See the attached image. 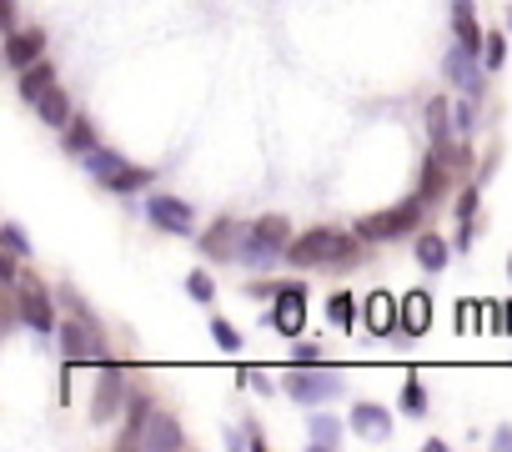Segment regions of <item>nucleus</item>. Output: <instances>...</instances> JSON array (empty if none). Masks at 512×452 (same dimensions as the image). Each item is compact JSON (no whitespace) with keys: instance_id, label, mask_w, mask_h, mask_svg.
<instances>
[{"instance_id":"obj_1","label":"nucleus","mask_w":512,"mask_h":452,"mask_svg":"<svg viewBox=\"0 0 512 452\" xmlns=\"http://www.w3.org/2000/svg\"><path fill=\"white\" fill-rule=\"evenodd\" d=\"M362 237L352 232H337V226H312V232H302V237H292V247H287V262L292 267H332V272H347V267H357V257H362Z\"/></svg>"},{"instance_id":"obj_2","label":"nucleus","mask_w":512,"mask_h":452,"mask_svg":"<svg viewBox=\"0 0 512 452\" xmlns=\"http://www.w3.org/2000/svg\"><path fill=\"white\" fill-rule=\"evenodd\" d=\"M292 247V221L287 216H262L246 226V242H241V267H277Z\"/></svg>"},{"instance_id":"obj_3","label":"nucleus","mask_w":512,"mask_h":452,"mask_svg":"<svg viewBox=\"0 0 512 452\" xmlns=\"http://www.w3.org/2000/svg\"><path fill=\"white\" fill-rule=\"evenodd\" d=\"M282 387H287V397L292 402H302V407H322V402H337L342 392H347V382H342V372L337 367H287L282 372Z\"/></svg>"},{"instance_id":"obj_4","label":"nucleus","mask_w":512,"mask_h":452,"mask_svg":"<svg viewBox=\"0 0 512 452\" xmlns=\"http://www.w3.org/2000/svg\"><path fill=\"white\" fill-rule=\"evenodd\" d=\"M422 216H427V201H422V196H407V201H397V206H387V211L362 216V221H357V237H362V242H392V237L417 232Z\"/></svg>"},{"instance_id":"obj_5","label":"nucleus","mask_w":512,"mask_h":452,"mask_svg":"<svg viewBox=\"0 0 512 452\" xmlns=\"http://www.w3.org/2000/svg\"><path fill=\"white\" fill-rule=\"evenodd\" d=\"M56 342H61L66 367H76V362H106V342H101V327L91 317H71L66 327H56Z\"/></svg>"},{"instance_id":"obj_6","label":"nucleus","mask_w":512,"mask_h":452,"mask_svg":"<svg viewBox=\"0 0 512 452\" xmlns=\"http://www.w3.org/2000/svg\"><path fill=\"white\" fill-rule=\"evenodd\" d=\"M16 317H21L31 332H41V337H51V332H56V307H51V292H46L36 277H21V282H16Z\"/></svg>"},{"instance_id":"obj_7","label":"nucleus","mask_w":512,"mask_h":452,"mask_svg":"<svg viewBox=\"0 0 512 452\" xmlns=\"http://www.w3.org/2000/svg\"><path fill=\"white\" fill-rule=\"evenodd\" d=\"M131 402V387H126V372L116 362H101V382H96V397H91V422H116L121 407Z\"/></svg>"},{"instance_id":"obj_8","label":"nucleus","mask_w":512,"mask_h":452,"mask_svg":"<svg viewBox=\"0 0 512 452\" xmlns=\"http://www.w3.org/2000/svg\"><path fill=\"white\" fill-rule=\"evenodd\" d=\"M146 216H151L156 232H166V237H191V232H196L191 201H181V196H171V191H156V196L146 201Z\"/></svg>"},{"instance_id":"obj_9","label":"nucleus","mask_w":512,"mask_h":452,"mask_svg":"<svg viewBox=\"0 0 512 452\" xmlns=\"http://www.w3.org/2000/svg\"><path fill=\"white\" fill-rule=\"evenodd\" d=\"M482 61V51H472V46H447V56H442V71H447V81L462 91V96H482V71L487 66H477Z\"/></svg>"},{"instance_id":"obj_10","label":"nucleus","mask_w":512,"mask_h":452,"mask_svg":"<svg viewBox=\"0 0 512 452\" xmlns=\"http://www.w3.org/2000/svg\"><path fill=\"white\" fill-rule=\"evenodd\" d=\"M267 327H277L287 337H302V327H307V287L302 282H282L277 307L267 312Z\"/></svg>"},{"instance_id":"obj_11","label":"nucleus","mask_w":512,"mask_h":452,"mask_svg":"<svg viewBox=\"0 0 512 452\" xmlns=\"http://www.w3.org/2000/svg\"><path fill=\"white\" fill-rule=\"evenodd\" d=\"M241 242H246V226L231 221V216H221L216 226H206V232H201V252H206L211 262H231V257H241Z\"/></svg>"},{"instance_id":"obj_12","label":"nucleus","mask_w":512,"mask_h":452,"mask_svg":"<svg viewBox=\"0 0 512 452\" xmlns=\"http://www.w3.org/2000/svg\"><path fill=\"white\" fill-rule=\"evenodd\" d=\"M362 327H367L372 337L402 332V302H397L392 292H372V297L362 302Z\"/></svg>"},{"instance_id":"obj_13","label":"nucleus","mask_w":512,"mask_h":452,"mask_svg":"<svg viewBox=\"0 0 512 452\" xmlns=\"http://www.w3.org/2000/svg\"><path fill=\"white\" fill-rule=\"evenodd\" d=\"M36 61H46V31H41V26L11 31V36H6V66H11V71H26V66H36Z\"/></svg>"},{"instance_id":"obj_14","label":"nucleus","mask_w":512,"mask_h":452,"mask_svg":"<svg viewBox=\"0 0 512 452\" xmlns=\"http://www.w3.org/2000/svg\"><path fill=\"white\" fill-rule=\"evenodd\" d=\"M151 412H156L151 397H146V392H131V402H126V422H121V432H116V452H121V447H141Z\"/></svg>"},{"instance_id":"obj_15","label":"nucleus","mask_w":512,"mask_h":452,"mask_svg":"<svg viewBox=\"0 0 512 452\" xmlns=\"http://www.w3.org/2000/svg\"><path fill=\"white\" fill-rule=\"evenodd\" d=\"M352 432L367 437V442H387L392 437V412L382 402H357L352 407Z\"/></svg>"},{"instance_id":"obj_16","label":"nucleus","mask_w":512,"mask_h":452,"mask_svg":"<svg viewBox=\"0 0 512 452\" xmlns=\"http://www.w3.org/2000/svg\"><path fill=\"white\" fill-rule=\"evenodd\" d=\"M141 447H146V452H181V447H186V432L176 427V417H166V412H151Z\"/></svg>"},{"instance_id":"obj_17","label":"nucleus","mask_w":512,"mask_h":452,"mask_svg":"<svg viewBox=\"0 0 512 452\" xmlns=\"http://www.w3.org/2000/svg\"><path fill=\"white\" fill-rule=\"evenodd\" d=\"M412 257H417V267L422 272H447V262H452V242H442V232H422L417 242H412Z\"/></svg>"},{"instance_id":"obj_18","label":"nucleus","mask_w":512,"mask_h":452,"mask_svg":"<svg viewBox=\"0 0 512 452\" xmlns=\"http://www.w3.org/2000/svg\"><path fill=\"white\" fill-rule=\"evenodd\" d=\"M31 111L41 116V126H56V131H66V126H71V116H76V111H71V96H66L61 86H51V91H46Z\"/></svg>"},{"instance_id":"obj_19","label":"nucleus","mask_w":512,"mask_h":452,"mask_svg":"<svg viewBox=\"0 0 512 452\" xmlns=\"http://www.w3.org/2000/svg\"><path fill=\"white\" fill-rule=\"evenodd\" d=\"M427 327H432V297L417 287V292L402 297V332H407V337H422Z\"/></svg>"},{"instance_id":"obj_20","label":"nucleus","mask_w":512,"mask_h":452,"mask_svg":"<svg viewBox=\"0 0 512 452\" xmlns=\"http://www.w3.org/2000/svg\"><path fill=\"white\" fill-rule=\"evenodd\" d=\"M51 86H56V66H46V61L26 66V71H21V81H16V91H21V101H26V106H36Z\"/></svg>"},{"instance_id":"obj_21","label":"nucleus","mask_w":512,"mask_h":452,"mask_svg":"<svg viewBox=\"0 0 512 452\" xmlns=\"http://www.w3.org/2000/svg\"><path fill=\"white\" fill-rule=\"evenodd\" d=\"M151 181H156V171H151V166H131V161H126V166H121V171H111L101 186H106V191H116V196H131V191H141V186H151Z\"/></svg>"},{"instance_id":"obj_22","label":"nucleus","mask_w":512,"mask_h":452,"mask_svg":"<svg viewBox=\"0 0 512 452\" xmlns=\"http://www.w3.org/2000/svg\"><path fill=\"white\" fill-rule=\"evenodd\" d=\"M452 31H457V41L462 46H472V51H482V26H477V16H472V0H452Z\"/></svg>"},{"instance_id":"obj_23","label":"nucleus","mask_w":512,"mask_h":452,"mask_svg":"<svg viewBox=\"0 0 512 452\" xmlns=\"http://www.w3.org/2000/svg\"><path fill=\"white\" fill-rule=\"evenodd\" d=\"M307 442H312V447H322V452L342 447V422H337L332 412H317V417L307 422Z\"/></svg>"},{"instance_id":"obj_24","label":"nucleus","mask_w":512,"mask_h":452,"mask_svg":"<svg viewBox=\"0 0 512 452\" xmlns=\"http://www.w3.org/2000/svg\"><path fill=\"white\" fill-rule=\"evenodd\" d=\"M442 186H447V161H442V156L432 151V156H427V166H422V181H417V196H422V201L432 206V201L442 196Z\"/></svg>"},{"instance_id":"obj_25","label":"nucleus","mask_w":512,"mask_h":452,"mask_svg":"<svg viewBox=\"0 0 512 452\" xmlns=\"http://www.w3.org/2000/svg\"><path fill=\"white\" fill-rule=\"evenodd\" d=\"M472 211H477V186H462V196H457V247H472V237H477Z\"/></svg>"},{"instance_id":"obj_26","label":"nucleus","mask_w":512,"mask_h":452,"mask_svg":"<svg viewBox=\"0 0 512 452\" xmlns=\"http://www.w3.org/2000/svg\"><path fill=\"white\" fill-rule=\"evenodd\" d=\"M61 136H66V151H71V156H86V151L101 146V141H96V126H91L86 116H71V126H66Z\"/></svg>"},{"instance_id":"obj_27","label":"nucleus","mask_w":512,"mask_h":452,"mask_svg":"<svg viewBox=\"0 0 512 452\" xmlns=\"http://www.w3.org/2000/svg\"><path fill=\"white\" fill-rule=\"evenodd\" d=\"M81 166H86L96 181H106L111 171H121V166H126V156H121V151H111V146H96V151H86V156H81Z\"/></svg>"},{"instance_id":"obj_28","label":"nucleus","mask_w":512,"mask_h":452,"mask_svg":"<svg viewBox=\"0 0 512 452\" xmlns=\"http://www.w3.org/2000/svg\"><path fill=\"white\" fill-rule=\"evenodd\" d=\"M327 317H332L342 332H352V327H357V297H352V292H337V297L327 302Z\"/></svg>"},{"instance_id":"obj_29","label":"nucleus","mask_w":512,"mask_h":452,"mask_svg":"<svg viewBox=\"0 0 512 452\" xmlns=\"http://www.w3.org/2000/svg\"><path fill=\"white\" fill-rule=\"evenodd\" d=\"M482 66H487V71H502V66H507V36H502V31H487V41H482Z\"/></svg>"},{"instance_id":"obj_30","label":"nucleus","mask_w":512,"mask_h":452,"mask_svg":"<svg viewBox=\"0 0 512 452\" xmlns=\"http://www.w3.org/2000/svg\"><path fill=\"white\" fill-rule=\"evenodd\" d=\"M186 297L201 302V307H211V302H216V282H211V272H191V277H186Z\"/></svg>"},{"instance_id":"obj_31","label":"nucleus","mask_w":512,"mask_h":452,"mask_svg":"<svg viewBox=\"0 0 512 452\" xmlns=\"http://www.w3.org/2000/svg\"><path fill=\"white\" fill-rule=\"evenodd\" d=\"M402 412H412V417H422V412H427V392H422L417 372H407V382H402Z\"/></svg>"},{"instance_id":"obj_32","label":"nucleus","mask_w":512,"mask_h":452,"mask_svg":"<svg viewBox=\"0 0 512 452\" xmlns=\"http://www.w3.org/2000/svg\"><path fill=\"white\" fill-rule=\"evenodd\" d=\"M211 342H216L221 352H241V332H236L226 317H211Z\"/></svg>"},{"instance_id":"obj_33","label":"nucleus","mask_w":512,"mask_h":452,"mask_svg":"<svg viewBox=\"0 0 512 452\" xmlns=\"http://www.w3.org/2000/svg\"><path fill=\"white\" fill-rule=\"evenodd\" d=\"M241 427H246V432H226V447H241V442H246V447H256V452H262V447H267V437H262V432H256V422H251V417H246Z\"/></svg>"},{"instance_id":"obj_34","label":"nucleus","mask_w":512,"mask_h":452,"mask_svg":"<svg viewBox=\"0 0 512 452\" xmlns=\"http://www.w3.org/2000/svg\"><path fill=\"white\" fill-rule=\"evenodd\" d=\"M0 237H6V252H16V257H31V242H26V232H21L16 221H6V226H0Z\"/></svg>"},{"instance_id":"obj_35","label":"nucleus","mask_w":512,"mask_h":452,"mask_svg":"<svg viewBox=\"0 0 512 452\" xmlns=\"http://www.w3.org/2000/svg\"><path fill=\"white\" fill-rule=\"evenodd\" d=\"M292 367H322V347L297 342V347H292Z\"/></svg>"},{"instance_id":"obj_36","label":"nucleus","mask_w":512,"mask_h":452,"mask_svg":"<svg viewBox=\"0 0 512 452\" xmlns=\"http://www.w3.org/2000/svg\"><path fill=\"white\" fill-rule=\"evenodd\" d=\"M452 111H457V131H462V136H472V126H477V111H472V96H467V101H452Z\"/></svg>"},{"instance_id":"obj_37","label":"nucleus","mask_w":512,"mask_h":452,"mask_svg":"<svg viewBox=\"0 0 512 452\" xmlns=\"http://www.w3.org/2000/svg\"><path fill=\"white\" fill-rule=\"evenodd\" d=\"M492 447H502V452H512V427H497V432H492Z\"/></svg>"},{"instance_id":"obj_38","label":"nucleus","mask_w":512,"mask_h":452,"mask_svg":"<svg viewBox=\"0 0 512 452\" xmlns=\"http://www.w3.org/2000/svg\"><path fill=\"white\" fill-rule=\"evenodd\" d=\"M507 332H512V302H507Z\"/></svg>"},{"instance_id":"obj_39","label":"nucleus","mask_w":512,"mask_h":452,"mask_svg":"<svg viewBox=\"0 0 512 452\" xmlns=\"http://www.w3.org/2000/svg\"><path fill=\"white\" fill-rule=\"evenodd\" d=\"M507 277H512V257H507Z\"/></svg>"}]
</instances>
